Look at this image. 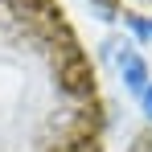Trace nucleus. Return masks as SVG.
Wrapping results in <instances>:
<instances>
[{
    "mask_svg": "<svg viewBox=\"0 0 152 152\" xmlns=\"http://www.w3.org/2000/svg\"><path fill=\"white\" fill-rule=\"evenodd\" d=\"M119 70H124V82L136 91V95L148 91V66H144V58H140L136 50H124V53H119Z\"/></svg>",
    "mask_w": 152,
    "mask_h": 152,
    "instance_id": "nucleus-1",
    "label": "nucleus"
},
{
    "mask_svg": "<svg viewBox=\"0 0 152 152\" xmlns=\"http://www.w3.org/2000/svg\"><path fill=\"white\" fill-rule=\"evenodd\" d=\"M140 99H144V111H148V115H152V82H148V91H144Z\"/></svg>",
    "mask_w": 152,
    "mask_h": 152,
    "instance_id": "nucleus-2",
    "label": "nucleus"
}]
</instances>
